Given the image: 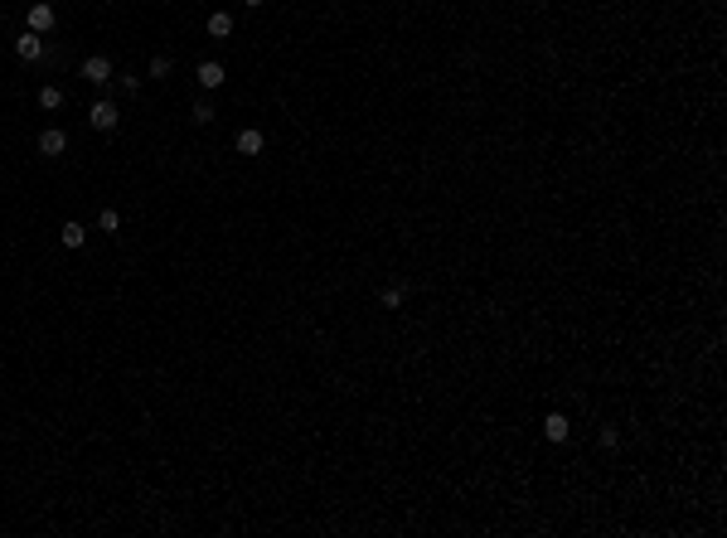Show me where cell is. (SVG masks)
<instances>
[{"mask_svg": "<svg viewBox=\"0 0 727 538\" xmlns=\"http://www.w3.org/2000/svg\"><path fill=\"white\" fill-rule=\"evenodd\" d=\"M78 73H83L93 88H107V83H112V59H107V54H93V59H83Z\"/></svg>", "mask_w": 727, "mask_h": 538, "instance_id": "obj_1", "label": "cell"}, {"mask_svg": "<svg viewBox=\"0 0 727 538\" xmlns=\"http://www.w3.org/2000/svg\"><path fill=\"white\" fill-rule=\"evenodd\" d=\"M88 121L98 126V131H116V121H121V112H116V102H93V112H88Z\"/></svg>", "mask_w": 727, "mask_h": 538, "instance_id": "obj_2", "label": "cell"}, {"mask_svg": "<svg viewBox=\"0 0 727 538\" xmlns=\"http://www.w3.org/2000/svg\"><path fill=\"white\" fill-rule=\"evenodd\" d=\"M15 54H20L24 63H39V59H44V39H39L34 29H24V34L15 39Z\"/></svg>", "mask_w": 727, "mask_h": 538, "instance_id": "obj_3", "label": "cell"}, {"mask_svg": "<svg viewBox=\"0 0 727 538\" xmlns=\"http://www.w3.org/2000/svg\"><path fill=\"white\" fill-rule=\"evenodd\" d=\"M24 20H29V29H34V34H49L59 15H54V5H44V0H39V5H29V15H24Z\"/></svg>", "mask_w": 727, "mask_h": 538, "instance_id": "obj_4", "label": "cell"}, {"mask_svg": "<svg viewBox=\"0 0 727 538\" xmlns=\"http://www.w3.org/2000/svg\"><path fill=\"white\" fill-rule=\"evenodd\" d=\"M63 151H68V136H63L59 126L39 131V155H49V160H54V155H63Z\"/></svg>", "mask_w": 727, "mask_h": 538, "instance_id": "obj_5", "label": "cell"}, {"mask_svg": "<svg viewBox=\"0 0 727 538\" xmlns=\"http://www.w3.org/2000/svg\"><path fill=\"white\" fill-rule=\"evenodd\" d=\"M194 78H199V88H208V93H213V88H223V78H228V73H223V63L204 59V63L194 68Z\"/></svg>", "mask_w": 727, "mask_h": 538, "instance_id": "obj_6", "label": "cell"}, {"mask_svg": "<svg viewBox=\"0 0 727 538\" xmlns=\"http://www.w3.org/2000/svg\"><path fill=\"white\" fill-rule=\"evenodd\" d=\"M262 146H267V136H262L257 126L238 131V155H262Z\"/></svg>", "mask_w": 727, "mask_h": 538, "instance_id": "obj_7", "label": "cell"}, {"mask_svg": "<svg viewBox=\"0 0 727 538\" xmlns=\"http://www.w3.org/2000/svg\"><path fill=\"white\" fill-rule=\"evenodd\" d=\"M59 243H63V247H83V243H88V228H83L78 218H68V223L59 228Z\"/></svg>", "mask_w": 727, "mask_h": 538, "instance_id": "obj_8", "label": "cell"}, {"mask_svg": "<svg viewBox=\"0 0 727 538\" xmlns=\"http://www.w3.org/2000/svg\"><path fill=\"white\" fill-rule=\"evenodd\" d=\"M567 417H563V413H548V417H543V436H548V441H567Z\"/></svg>", "mask_w": 727, "mask_h": 538, "instance_id": "obj_9", "label": "cell"}, {"mask_svg": "<svg viewBox=\"0 0 727 538\" xmlns=\"http://www.w3.org/2000/svg\"><path fill=\"white\" fill-rule=\"evenodd\" d=\"M208 34H213V39H228V34H233V15H228V10L208 15Z\"/></svg>", "mask_w": 727, "mask_h": 538, "instance_id": "obj_10", "label": "cell"}, {"mask_svg": "<svg viewBox=\"0 0 727 538\" xmlns=\"http://www.w3.org/2000/svg\"><path fill=\"white\" fill-rule=\"evenodd\" d=\"M39 107H44V112L63 107V93H59V88H54V83H44V88H39Z\"/></svg>", "mask_w": 727, "mask_h": 538, "instance_id": "obj_11", "label": "cell"}, {"mask_svg": "<svg viewBox=\"0 0 727 538\" xmlns=\"http://www.w3.org/2000/svg\"><path fill=\"white\" fill-rule=\"evenodd\" d=\"M170 68H175L170 54H155V59H151V78H170Z\"/></svg>", "mask_w": 727, "mask_h": 538, "instance_id": "obj_12", "label": "cell"}, {"mask_svg": "<svg viewBox=\"0 0 727 538\" xmlns=\"http://www.w3.org/2000/svg\"><path fill=\"white\" fill-rule=\"evenodd\" d=\"M378 301H383L388 311H398V306H403V286H383V291H378Z\"/></svg>", "mask_w": 727, "mask_h": 538, "instance_id": "obj_13", "label": "cell"}, {"mask_svg": "<svg viewBox=\"0 0 727 538\" xmlns=\"http://www.w3.org/2000/svg\"><path fill=\"white\" fill-rule=\"evenodd\" d=\"M190 116H194V126H208V121H213V102H194Z\"/></svg>", "mask_w": 727, "mask_h": 538, "instance_id": "obj_14", "label": "cell"}, {"mask_svg": "<svg viewBox=\"0 0 727 538\" xmlns=\"http://www.w3.org/2000/svg\"><path fill=\"white\" fill-rule=\"evenodd\" d=\"M98 223H102V233H116V228H121V214H116V209H102Z\"/></svg>", "mask_w": 727, "mask_h": 538, "instance_id": "obj_15", "label": "cell"}, {"mask_svg": "<svg viewBox=\"0 0 727 538\" xmlns=\"http://www.w3.org/2000/svg\"><path fill=\"white\" fill-rule=\"evenodd\" d=\"M602 446H606V451H616V446H621V431H616V427H602Z\"/></svg>", "mask_w": 727, "mask_h": 538, "instance_id": "obj_16", "label": "cell"}, {"mask_svg": "<svg viewBox=\"0 0 727 538\" xmlns=\"http://www.w3.org/2000/svg\"><path fill=\"white\" fill-rule=\"evenodd\" d=\"M243 5H247V10H262V5H267V0H243Z\"/></svg>", "mask_w": 727, "mask_h": 538, "instance_id": "obj_17", "label": "cell"}]
</instances>
